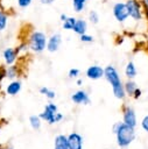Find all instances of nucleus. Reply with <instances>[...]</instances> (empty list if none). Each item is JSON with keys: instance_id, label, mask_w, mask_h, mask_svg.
Listing matches in <instances>:
<instances>
[{"instance_id": "21", "label": "nucleus", "mask_w": 148, "mask_h": 149, "mask_svg": "<svg viewBox=\"0 0 148 149\" xmlns=\"http://www.w3.org/2000/svg\"><path fill=\"white\" fill-rule=\"evenodd\" d=\"M6 77L9 79H14L15 77H17V66L14 65L8 66V69L6 70Z\"/></svg>"}, {"instance_id": "15", "label": "nucleus", "mask_w": 148, "mask_h": 149, "mask_svg": "<svg viewBox=\"0 0 148 149\" xmlns=\"http://www.w3.org/2000/svg\"><path fill=\"white\" fill-rule=\"evenodd\" d=\"M55 149H69L68 137L64 135H57L55 137Z\"/></svg>"}, {"instance_id": "17", "label": "nucleus", "mask_w": 148, "mask_h": 149, "mask_svg": "<svg viewBox=\"0 0 148 149\" xmlns=\"http://www.w3.org/2000/svg\"><path fill=\"white\" fill-rule=\"evenodd\" d=\"M124 87H125L126 94H128V95H134V93H135V91H136V88H138L135 81H133L132 79H128V80L124 84Z\"/></svg>"}, {"instance_id": "26", "label": "nucleus", "mask_w": 148, "mask_h": 149, "mask_svg": "<svg viewBox=\"0 0 148 149\" xmlns=\"http://www.w3.org/2000/svg\"><path fill=\"white\" fill-rule=\"evenodd\" d=\"M16 2H17V6L20 8H27L31 5L33 0H16Z\"/></svg>"}, {"instance_id": "22", "label": "nucleus", "mask_w": 148, "mask_h": 149, "mask_svg": "<svg viewBox=\"0 0 148 149\" xmlns=\"http://www.w3.org/2000/svg\"><path fill=\"white\" fill-rule=\"evenodd\" d=\"M29 122H30V126L34 129H38L41 127V118L37 116V115H31L29 118Z\"/></svg>"}, {"instance_id": "27", "label": "nucleus", "mask_w": 148, "mask_h": 149, "mask_svg": "<svg viewBox=\"0 0 148 149\" xmlns=\"http://www.w3.org/2000/svg\"><path fill=\"white\" fill-rule=\"evenodd\" d=\"M78 74H79L78 69H70L69 70V77L70 78H76V77H78Z\"/></svg>"}, {"instance_id": "2", "label": "nucleus", "mask_w": 148, "mask_h": 149, "mask_svg": "<svg viewBox=\"0 0 148 149\" xmlns=\"http://www.w3.org/2000/svg\"><path fill=\"white\" fill-rule=\"evenodd\" d=\"M113 130L117 135V142L120 147H127L129 146L133 140L135 139V132L134 127H131L124 122H118L114 125Z\"/></svg>"}, {"instance_id": "4", "label": "nucleus", "mask_w": 148, "mask_h": 149, "mask_svg": "<svg viewBox=\"0 0 148 149\" xmlns=\"http://www.w3.org/2000/svg\"><path fill=\"white\" fill-rule=\"evenodd\" d=\"M128 15L134 21H140L143 17V6L139 0H127L126 1Z\"/></svg>"}, {"instance_id": "6", "label": "nucleus", "mask_w": 148, "mask_h": 149, "mask_svg": "<svg viewBox=\"0 0 148 149\" xmlns=\"http://www.w3.org/2000/svg\"><path fill=\"white\" fill-rule=\"evenodd\" d=\"M56 113H57V106H56L55 104L49 102V104L45 106L43 113L40 114V118L47 120L49 123H55V122H56V119H55Z\"/></svg>"}, {"instance_id": "29", "label": "nucleus", "mask_w": 148, "mask_h": 149, "mask_svg": "<svg viewBox=\"0 0 148 149\" xmlns=\"http://www.w3.org/2000/svg\"><path fill=\"white\" fill-rule=\"evenodd\" d=\"M56 0H40V2L42 3V5H51V3H54Z\"/></svg>"}, {"instance_id": "11", "label": "nucleus", "mask_w": 148, "mask_h": 149, "mask_svg": "<svg viewBox=\"0 0 148 149\" xmlns=\"http://www.w3.org/2000/svg\"><path fill=\"white\" fill-rule=\"evenodd\" d=\"M124 123L131 126V127H135L136 126V115L135 112L132 107H126L124 111Z\"/></svg>"}, {"instance_id": "28", "label": "nucleus", "mask_w": 148, "mask_h": 149, "mask_svg": "<svg viewBox=\"0 0 148 149\" xmlns=\"http://www.w3.org/2000/svg\"><path fill=\"white\" fill-rule=\"evenodd\" d=\"M141 126H142V128H143L146 132H148V115H146V116L142 119Z\"/></svg>"}, {"instance_id": "16", "label": "nucleus", "mask_w": 148, "mask_h": 149, "mask_svg": "<svg viewBox=\"0 0 148 149\" xmlns=\"http://www.w3.org/2000/svg\"><path fill=\"white\" fill-rule=\"evenodd\" d=\"M138 73V70H136V66L133 62H128L125 66V74L128 79H133Z\"/></svg>"}, {"instance_id": "13", "label": "nucleus", "mask_w": 148, "mask_h": 149, "mask_svg": "<svg viewBox=\"0 0 148 149\" xmlns=\"http://www.w3.org/2000/svg\"><path fill=\"white\" fill-rule=\"evenodd\" d=\"M77 35H83L86 33L87 30V22L84 20V19H77L75 26H73V29H72Z\"/></svg>"}, {"instance_id": "18", "label": "nucleus", "mask_w": 148, "mask_h": 149, "mask_svg": "<svg viewBox=\"0 0 148 149\" xmlns=\"http://www.w3.org/2000/svg\"><path fill=\"white\" fill-rule=\"evenodd\" d=\"M87 0H72V8L76 13H82L85 9Z\"/></svg>"}, {"instance_id": "9", "label": "nucleus", "mask_w": 148, "mask_h": 149, "mask_svg": "<svg viewBox=\"0 0 148 149\" xmlns=\"http://www.w3.org/2000/svg\"><path fill=\"white\" fill-rule=\"evenodd\" d=\"M68 144L69 149H83V137L77 133H72L68 136Z\"/></svg>"}, {"instance_id": "5", "label": "nucleus", "mask_w": 148, "mask_h": 149, "mask_svg": "<svg viewBox=\"0 0 148 149\" xmlns=\"http://www.w3.org/2000/svg\"><path fill=\"white\" fill-rule=\"evenodd\" d=\"M112 13H113L114 19H115L118 22H120V23L125 22V21L129 17V15H128V9H127V5H126V2H124V1H118V2H115V3L113 5V7H112Z\"/></svg>"}, {"instance_id": "19", "label": "nucleus", "mask_w": 148, "mask_h": 149, "mask_svg": "<svg viewBox=\"0 0 148 149\" xmlns=\"http://www.w3.org/2000/svg\"><path fill=\"white\" fill-rule=\"evenodd\" d=\"M76 21H77L76 17H73V16H68V19H66V20L63 22V24H62L63 29H65V30H72V29H73V26H75V23H76Z\"/></svg>"}, {"instance_id": "31", "label": "nucleus", "mask_w": 148, "mask_h": 149, "mask_svg": "<svg viewBox=\"0 0 148 149\" xmlns=\"http://www.w3.org/2000/svg\"><path fill=\"white\" fill-rule=\"evenodd\" d=\"M66 19H68V15H66V14H64V13H62V14L59 15V20H61L62 22H64V21H65Z\"/></svg>"}, {"instance_id": "30", "label": "nucleus", "mask_w": 148, "mask_h": 149, "mask_svg": "<svg viewBox=\"0 0 148 149\" xmlns=\"http://www.w3.org/2000/svg\"><path fill=\"white\" fill-rule=\"evenodd\" d=\"M142 6H143V10H147L148 13V0H141Z\"/></svg>"}, {"instance_id": "12", "label": "nucleus", "mask_w": 148, "mask_h": 149, "mask_svg": "<svg viewBox=\"0 0 148 149\" xmlns=\"http://www.w3.org/2000/svg\"><path fill=\"white\" fill-rule=\"evenodd\" d=\"M71 100L76 104H89L90 102V98H89V94L83 91V90H79L77 92H75L72 95H71Z\"/></svg>"}, {"instance_id": "8", "label": "nucleus", "mask_w": 148, "mask_h": 149, "mask_svg": "<svg viewBox=\"0 0 148 149\" xmlns=\"http://www.w3.org/2000/svg\"><path fill=\"white\" fill-rule=\"evenodd\" d=\"M17 55H19L17 48H6L2 52L3 61L7 65H13L17 58Z\"/></svg>"}, {"instance_id": "10", "label": "nucleus", "mask_w": 148, "mask_h": 149, "mask_svg": "<svg viewBox=\"0 0 148 149\" xmlns=\"http://www.w3.org/2000/svg\"><path fill=\"white\" fill-rule=\"evenodd\" d=\"M86 77L90 79H99L101 77H104V69L99 65H91L87 68L86 70Z\"/></svg>"}, {"instance_id": "14", "label": "nucleus", "mask_w": 148, "mask_h": 149, "mask_svg": "<svg viewBox=\"0 0 148 149\" xmlns=\"http://www.w3.org/2000/svg\"><path fill=\"white\" fill-rule=\"evenodd\" d=\"M20 90H21V81H19V80H12V81L7 85V87H6V92H7V94H9V95H15V94H17V93L20 92Z\"/></svg>"}, {"instance_id": "1", "label": "nucleus", "mask_w": 148, "mask_h": 149, "mask_svg": "<svg viewBox=\"0 0 148 149\" xmlns=\"http://www.w3.org/2000/svg\"><path fill=\"white\" fill-rule=\"evenodd\" d=\"M104 77L105 79L111 84L112 86V91H113V94L115 98L118 99H124L125 95H126V92H125V87H124V84L121 81V78L117 71V69L113 66V65H108L104 69Z\"/></svg>"}, {"instance_id": "3", "label": "nucleus", "mask_w": 148, "mask_h": 149, "mask_svg": "<svg viewBox=\"0 0 148 149\" xmlns=\"http://www.w3.org/2000/svg\"><path fill=\"white\" fill-rule=\"evenodd\" d=\"M47 41L48 37L43 31L34 30L28 38V47L33 52L41 54L47 49Z\"/></svg>"}, {"instance_id": "33", "label": "nucleus", "mask_w": 148, "mask_h": 149, "mask_svg": "<svg viewBox=\"0 0 148 149\" xmlns=\"http://www.w3.org/2000/svg\"><path fill=\"white\" fill-rule=\"evenodd\" d=\"M82 83H83V81H82L80 79H78V80H77V84H78V85H82Z\"/></svg>"}, {"instance_id": "24", "label": "nucleus", "mask_w": 148, "mask_h": 149, "mask_svg": "<svg viewBox=\"0 0 148 149\" xmlns=\"http://www.w3.org/2000/svg\"><path fill=\"white\" fill-rule=\"evenodd\" d=\"M40 93L41 94H44L47 98H49V99H54L55 98V91H51V90H49L48 87H41L40 88Z\"/></svg>"}, {"instance_id": "23", "label": "nucleus", "mask_w": 148, "mask_h": 149, "mask_svg": "<svg viewBox=\"0 0 148 149\" xmlns=\"http://www.w3.org/2000/svg\"><path fill=\"white\" fill-rule=\"evenodd\" d=\"M89 20L92 24H97L99 22V14L96 10H90L89 12Z\"/></svg>"}, {"instance_id": "20", "label": "nucleus", "mask_w": 148, "mask_h": 149, "mask_svg": "<svg viewBox=\"0 0 148 149\" xmlns=\"http://www.w3.org/2000/svg\"><path fill=\"white\" fill-rule=\"evenodd\" d=\"M8 24V15L3 10H0V31H3Z\"/></svg>"}, {"instance_id": "7", "label": "nucleus", "mask_w": 148, "mask_h": 149, "mask_svg": "<svg viewBox=\"0 0 148 149\" xmlns=\"http://www.w3.org/2000/svg\"><path fill=\"white\" fill-rule=\"evenodd\" d=\"M61 43H62V36H61V34L55 33L50 37H48V41H47V50L49 52H55V51H57L59 49Z\"/></svg>"}, {"instance_id": "25", "label": "nucleus", "mask_w": 148, "mask_h": 149, "mask_svg": "<svg viewBox=\"0 0 148 149\" xmlns=\"http://www.w3.org/2000/svg\"><path fill=\"white\" fill-rule=\"evenodd\" d=\"M79 40L82 42H84V43H91V42H93V36L85 33V34H83V35L79 36Z\"/></svg>"}, {"instance_id": "32", "label": "nucleus", "mask_w": 148, "mask_h": 149, "mask_svg": "<svg viewBox=\"0 0 148 149\" xmlns=\"http://www.w3.org/2000/svg\"><path fill=\"white\" fill-rule=\"evenodd\" d=\"M140 95H141V90H140V88H136V91H135V93H134V98L138 99Z\"/></svg>"}]
</instances>
